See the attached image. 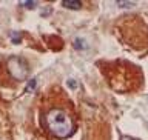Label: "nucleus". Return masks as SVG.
Wrapping results in <instances>:
<instances>
[{"instance_id":"nucleus-1","label":"nucleus","mask_w":148,"mask_h":140,"mask_svg":"<svg viewBox=\"0 0 148 140\" xmlns=\"http://www.w3.org/2000/svg\"><path fill=\"white\" fill-rule=\"evenodd\" d=\"M43 120L48 131L57 139H68L74 134V120L63 108H49L45 113Z\"/></svg>"},{"instance_id":"nucleus-2","label":"nucleus","mask_w":148,"mask_h":140,"mask_svg":"<svg viewBox=\"0 0 148 140\" xmlns=\"http://www.w3.org/2000/svg\"><path fill=\"white\" fill-rule=\"evenodd\" d=\"M63 6H66V8H71V9H77V8H80V2L79 0H63L62 2Z\"/></svg>"},{"instance_id":"nucleus-3","label":"nucleus","mask_w":148,"mask_h":140,"mask_svg":"<svg viewBox=\"0 0 148 140\" xmlns=\"http://www.w3.org/2000/svg\"><path fill=\"white\" fill-rule=\"evenodd\" d=\"M34 88H36V80L32 79V80H29V83H28V86H26V92L34 91Z\"/></svg>"},{"instance_id":"nucleus-4","label":"nucleus","mask_w":148,"mask_h":140,"mask_svg":"<svg viewBox=\"0 0 148 140\" xmlns=\"http://www.w3.org/2000/svg\"><path fill=\"white\" fill-rule=\"evenodd\" d=\"M20 5L26 8H32V6H36V2H20Z\"/></svg>"},{"instance_id":"nucleus-5","label":"nucleus","mask_w":148,"mask_h":140,"mask_svg":"<svg viewBox=\"0 0 148 140\" xmlns=\"http://www.w3.org/2000/svg\"><path fill=\"white\" fill-rule=\"evenodd\" d=\"M11 39H12L14 42H16V43H18V39H20V37H18V34H17V32H14V34L11 36Z\"/></svg>"},{"instance_id":"nucleus-6","label":"nucleus","mask_w":148,"mask_h":140,"mask_svg":"<svg viewBox=\"0 0 148 140\" xmlns=\"http://www.w3.org/2000/svg\"><path fill=\"white\" fill-rule=\"evenodd\" d=\"M68 85H69V88H76V86H77V83H76V82H73V80H68Z\"/></svg>"},{"instance_id":"nucleus-7","label":"nucleus","mask_w":148,"mask_h":140,"mask_svg":"<svg viewBox=\"0 0 148 140\" xmlns=\"http://www.w3.org/2000/svg\"><path fill=\"white\" fill-rule=\"evenodd\" d=\"M122 140H134V139H131V137H123Z\"/></svg>"}]
</instances>
